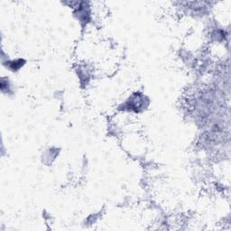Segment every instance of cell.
<instances>
[{
	"label": "cell",
	"mask_w": 231,
	"mask_h": 231,
	"mask_svg": "<svg viewBox=\"0 0 231 231\" xmlns=\"http://www.w3.org/2000/svg\"><path fill=\"white\" fill-rule=\"evenodd\" d=\"M22 60H12L10 63H8V66H9V68L12 70H14V71H15V70H17L18 69H20L23 65H22Z\"/></svg>",
	"instance_id": "1"
}]
</instances>
